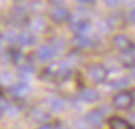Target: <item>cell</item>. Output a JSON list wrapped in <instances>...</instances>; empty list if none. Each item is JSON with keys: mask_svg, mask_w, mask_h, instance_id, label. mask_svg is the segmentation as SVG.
<instances>
[{"mask_svg": "<svg viewBox=\"0 0 135 129\" xmlns=\"http://www.w3.org/2000/svg\"><path fill=\"white\" fill-rule=\"evenodd\" d=\"M51 3H54V4H60V3H62L64 0H50Z\"/></svg>", "mask_w": 135, "mask_h": 129, "instance_id": "obj_24", "label": "cell"}, {"mask_svg": "<svg viewBox=\"0 0 135 129\" xmlns=\"http://www.w3.org/2000/svg\"><path fill=\"white\" fill-rule=\"evenodd\" d=\"M112 44L120 52H129V51L135 49L132 39L128 35H125V33H118V35H115L113 39H112Z\"/></svg>", "mask_w": 135, "mask_h": 129, "instance_id": "obj_2", "label": "cell"}, {"mask_svg": "<svg viewBox=\"0 0 135 129\" xmlns=\"http://www.w3.org/2000/svg\"><path fill=\"white\" fill-rule=\"evenodd\" d=\"M90 44H91V39L87 35H83V33H76V36L73 38V45L76 48H80V49L89 48Z\"/></svg>", "mask_w": 135, "mask_h": 129, "instance_id": "obj_13", "label": "cell"}, {"mask_svg": "<svg viewBox=\"0 0 135 129\" xmlns=\"http://www.w3.org/2000/svg\"><path fill=\"white\" fill-rule=\"evenodd\" d=\"M131 77H132V78L135 80V65H134V67H132V71H131Z\"/></svg>", "mask_w": 135, "mask_h": 129, "instance_id": "obj_25", "label": "cell"}, {"mask_svg": "<svg viewBox=\"0 0 135 129\" xmlns=\"http://www.w3.org/2000/svg\"><path fill=\"white\" fill-rule=\"evenodd\" d=\"M108 125L109 129H135L131 122H128L126 119H123L120 116H112L108 120Z\"/></svg>", "mask_w": 135, "mask_h": 129, "instance_id": "obj_6", "label": "cell"}, {"mask_svg": "<svg viewBox=\"0 0 135 129\" xmlns=\"http://www.w3.org/2000/svg\"><path fill=\"white\" fill-rule=\"evenodd\" d=\"M134 94L128 90H120L112 97V105L116 109H129L134 105Z\"/></svg>", "mask_w": 135, "mask_h": 129, "instance_id": "obj_1", "label": "cell"}, {"mask_svg": "<svg viewBox=\"0 0 135 129\" xmlns=\"http://www.w3.org/2000/svg\"><path fill=\"white\" fill-rule=\"evenodd\" d=\"M103 3L108 7H118L120 3V0H103Z\"/></svg>", "mask_w": 135, "mask_h": 129, "instance_id": "obj_20", "label": "cell"}, {"mask_svg": "<svg viewBox=\"0 0 135 129\" xmlns=\"http://www.w3.org/2000/svg\"><path fill=\"white\" fill-rule=\"evenodd\" d=\"M129 21H131L132 23H135V7L129 12Z\"/></svg>", "mask_w": 135, "mask_h": 129, "instance_id": "obj_22", "label": "cell"}, {"mask_svg": "<svg viewBox=\"0 0 135 129\" xmlns=\"http://www.w3.org/2000/svg\"><path fill=\"white\" fill-rule=\"evenodd\" d=\"M36 42V38L32 32L29 31H23V32L18 33V44L21 47H31Z\"/></svg>", "mask_w": 135, "mask_h": 129, "instance_id": "obj_11", "label": "cell"}, {"mask_svg": "<svg viewBox=\"0 0 135 129\" xmlns=\"http://www.w3.org/2000/svg\"><path fill=\"white\" fill-rule=\"evenodd\" d=\"M9 58L13 64L21 65L25 61V54L21 51V48H10L9 49Z\"/></svg>", "mask_w": 135, "mask_h": 129, "instance_id": "obj_15", "label": "cell"}, {"mask_svg": "<svg viewBox=\"0 0 135 129\" xmlns=\"http://www.w3.org/2000/svg\"><path fill=\"white\" fill-rule=\"evenodd\" d=\"M79 3H81V4H91V3H94V0H77Z\"/></svg>", "mask_w": 135, "mask_h": 129, "instance_id": "obj_23", "label": "cell"}, {"mask_svg": "<svg viewBox=\"0 0 135 129\" xmlns=\"http://www.w3.org/2000/svg\"><path fill=\"white\" fill-rule=\"evenodd\" d=\"M108 68L102 64H91L87 67V74L94 83H105L108 78Z\"/></svg>", "mask_w": 135, "mask_h": 129, "instance_id": "obj_3", "label": "cell"}, {"mask_svg": "<svg viewBox=\"0 0 135 129\" xmlns=\"http://www.w3.org/2000/svg\"><path fill=\"white\" fill-rule=\"evenodd\" d=\"M50 18L54 23L61 25V23H65L67 21H70L71 15H70V12H68V9H65V7H62V6H55L50 12Z\"/></svg>", "mask_w": 135, "mask_h": 129, "instance_id": "obj_4", "label": "cell"}, {"mask_svg": "<svg viewBox=\"0 0 135 129\" xmlns=\"http://www.w3.org/2000/svg\"><path fill=\"white\" fill-rule=\"evenodd\" d=\"M71 28L76 31V33H83V35H87V32L91 29V22L89 21V19L83 18V19H79L77 22H73Z\"/></svg>", "mask_w": 135, "mask_h": 129, "instance_id": "obj_10", "label": "cell"}, {"mask_svg": "<svg viewBox=\"0 0 135 129\" xmlns=\"http://www.w3.org/2000/svg\"><path fill=\"white\" fill-rule=\"evenodd\" d=\"M54 55H55V51L50 45H42L36 51V57H38L39 61H51L54 58Z\"/></svg>", "mask_w": 135, "mask_h": 129, "instance_id": "obj_9", "label": "cell"}, {"mask_svg": "<svg viewBox=\"0 0 135 129\" xmlns=\"http://www.w3.org/2000/svg\"><path fill=\"white\" fill-rule=\"evenodd\" d=\"M38 129H58V126L54 125V123H44V125H41Z\"/></svg>", "mask_w": 135, "mask_h": 129, "instance_id": "obj_21", "label": "cell"}, {"mask_svg": "<svg viewBox=\"0 0 135 129\" xmlns=\"http://www.w3.org/2000/svg\"><path fill=\"white\" fill-rule=\"evenodd\" d=\"M129 84V80L128 78H125V77H122V78H118V80H115V81H112V86L113 87H126V86Z\"/></svg>", "mask_w": 135, "mask_h": 129, "instance_id": "obj_18", "label": "cell"}, {"mask_svg": "<svg viewBox=\"0 0 135 129\" xmlns=\"http://www.w3.org/2000/svg\"><path fill=\"white\" fill-rule=\"evenodd\" d=\"M31 116L33 117V120L35 122H48L50 120V113H48L47 110H44L42 107H39V106H36V107L32 109V113H31Z\"/></svg>", "mask_w": 135, "mask_h": 129, "instance_id": "obj_14", "label": "cell"}, {"mask_svg": "<svg viewBox=\"0 0 135 129\" xmlns=\"http://www.w3.org/2000/svg\"><path fill=\"white\" fill-rule=\"evenodd\" d=\"M103 119H105V115H103V112L100 110V109H93V110H90L86 115V120H87L91 126H100L103 122Z\"/></svg>", "mask_w": 135, "mask_h": 129, "instance_id": "obj_7", "label": "cell"}, {"mask_svg": "<svg viewBox=\"0 0 135 129\" xmlns=\"http://www.w3.org/2000/svg\"><path fill=\"white\" fill-rule=\"evenodd\" d=\"M7 91L10 93V96H12L13 99L21 100V99H23V97L28 94V91H29V87H28V84H26L25 81H21V83H18V84L12 86V87H10Z\"/></svg>", "mask_w": 135, "mask_h": 129, "instance_id": "obj_5", "label": "cell"}, {"mask_svg": "<svg viewBox=\"0 0 135 129\" xmlns=\"http://www.w3.org/2000/svg\"><path fill=\"white\" fill-rule=\"evenodd\" d=\"M48 103H50V107L55 112H61L65 109V100L61 97H52V99H50Z\"/></svg>", "mask_w": 135, "mask_h": 129, "instance_id": "obj_16", "label": "cell"}, {"mask_svg": "<svg viewBox=\"0 0 135 129\" xmlns=\"http://www.w3.org/2000/svg\"><path fill=\"white\" fill-rule=\"evenodd\" d=\"M122 62L126 67H134L135 65V49L129 52H122Z\"/></svg>", "mask_w": 135, "mask_h": 129, "instance_id": "obj_17", "label": "cell"}, {"mask_svg": "<svg viewBox=\"0 0 135 129\" xmlns=\"http://www.w3.org/2000/svg\"><path fill=\"white\" fill-rule=\"evenodd\" d=\"M106 23H108V26L110 28V29H113V28H122L123 25L126 23V19H125V16L122 15V12H116L106 19Z\"/></svg>", "mask_w": 135, "mask_h": 129, "instance_id": "obj_8", "label": "cell"}, {"mask_svg": "<svg viewBox=\"0 0 135 129\" xmlns=\"http://www.w3.org/2000/svg\"><path fill=\"white\" fill-rule=\"evenodd\" d=\"M32 23H38V25H32V28H33V29H36V31H42V29L45 28V22L42 21L41 18L33 19V21H32Z\"/></svg>", "mask_w": 135, "mask_h": 129, "instance_id": "obj_19", "label": "cell"}, {"mask_svg": "<svg viewBox=\"0 0 135 129\" xmlns=\"http://www.w3.org/2000/svg\"><path fill=\"white\" fill-rule=\"evenodd\" d=\"M79 96H80V99L86 103H96L97 100L100 99V94L97 93L96 90H93V88H83Z\"/></svg>", "mask_w": 135, "mask_h": 129, "instance_id": "obj_12", "label": "cell"}]
</instances>
